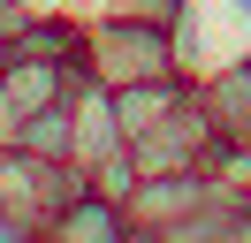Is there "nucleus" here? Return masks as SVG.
<instances>
[{"label": "nucleus", "instance_id": "1", "mask_svg": "<svg viewBox=\"0 0 251 243\" xmlns=\"http://www.w3.org/2000/svg\"><path fill=\"white\" fill-rule=\"evenodd\" d=\"M183 69V46H175V23H152V15H129V8H107L84 23V76L99 84H137V76H168Z\"/></svg>", "mask_w": 251, "mask_h": 243}, {"label": "nucleus", "instance_id": "2", "mask_svg": "<svg viewBox=\"0 0 251 243\" xmlns=\"http://www.w3.org/2000/svg\"><path fill=\"white\" fill-rule=\"evenodd\" d=\"M213 145H221V122L205 114V99L190 91L168 122H152L145 137H129V160H137V175H175V167H205Z\"/></svg>", "mask_w": 251, "mask_h": 243}, {"label": "nucleus", "instance_id": "3", "mask_svg": "<svg viewBox=\"0 0 251 243\" xmlns=\"http://www.w3.org/2000/svg\"><path fill=\"white\" fill-rule=\"evenodd\" d=\"M213 197L205 167H175V175H137V190L122 197L129 205V236H175L190 213Z\"/></svg>", "mask_w": 251, "mask_h": 243}, {"label": "nucleus", "instance_id": "4", "mask_svg": "<svg viewBox=\"0 0 251 243\" xmlns=\"http://www.w3.org/2000/svg\"><path fill=\"white\" fill-rule=\"evenodd\" d=\"M69 114H76V167H99L107 152H122V114H114V91L99 84V76H76V91H69Z\"/></svg>", "mask_w": 251, "mask_h": 243}, {"label": "nucleus", "instance_id": "5", "mask_svg": "<svg viewBox=\"0 0 251 243\" xmlns=\"http://www.w3.org/2000/svg\"><path fill=\"white\" fill-rule=\"evenodd\" d=\"M46 236H53V243H129V205L84 182V190L46 220Z\"/></svg>", "mask_w": 251, "mask_h": 243}, {"label": "nucleus", "instance_id": "6", "mask_svg": "<svg viewBox=\"0 0 251 243\" xmlns=\"http://www.w3.org/2000/svg\"><path fill=\"white\" fill-rule=\"evenodd\" d=\"M198 91L190 69H168V76H137V84H114V114H122V137H145L152 122H168L175 106Z\"/></svg>", "mask_w": 251, "mask_h": 243}, {"label": "nucleus", "instance_id": "7", "mask_svg": "<svg viewBox=\"0 0 251 243\" xmlns=\"http://www.w3.org/2000/svg\"><path fill=\"white\" fill-rule=\"evenodd\" d=\"M198 99L221 122V137H251V61L236 53L221 69H198Z\"/></svg>", "mask_w": 251, "mask_h": 243}, {"label": "nucleus", "instance_id": "8", "mask_svg": "<svg viewBox=\"0 0 251 243\" xmlns=\"http://www.w3.org/2000/svg\"><path fill=\"white\" fill-rule=\"evenodd\" d=\"M8 145H16V152H38V160H69V167H76V114H69V99L23 114Z\"/></svg>", "mask_w": 251, "mask_h": 243}, {"label": "nucleus", "instance_id": "9", "mask_svg": "<svg viewBox=\"0 0 251 243\" xmlns=\"http://www.w3.org/2000/svg\"><path fill=\"white\" fill-rule=\"evenodd\" d=\"M114 8H129V15H152V23H183V15H190V0H114Z\"/></svg>", "mask_w": 251, "mask_h": 243}, {"label": "nucleus", "instance_id": "10", "mask_svg": "<svg viewBox=\"0 0 251 243\" xmlns=\"http://www.w3.org/2000/svg\"><path fill=\"white\" fill-rule=\"evenodd\" d=\"M8 53H16V23H0V69H8Z\"/></svg>", "mask_w": 251, "mask_h": 243}, {"label": "nucleus", "instance_id": "11", "mask_svg": "<svg viewBox=\"0 0 251 243\" xmlns=\"http://www.w3.org/2000/svg\"><path fill=\"white\" fill-rule=\"evenodd\" d=\"M244 61H251V46H244Z\"/></svg>", "mask_w": 251, "mask_h": 243}]
</instances>
